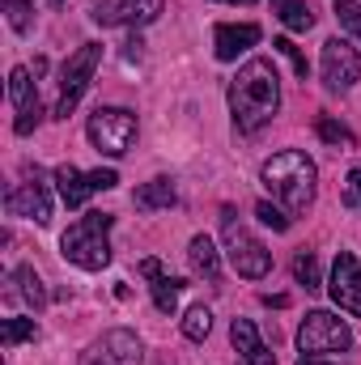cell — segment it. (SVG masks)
Wrapping results in <instances>:
<instances>
[{"label": "cell", "mask_w": 361, "mask_h": 365, "mask_svg": "<svg viewBox=\"0 0 361 365\" xmlns=\"http://www.w3.org/2000/svg\"><path fill=\"white\" fill-rule=\"evenodd\" d=\"M280 106V77H276V64L255 56L238 68V77L230 81V115H234V128L238 132H260L264 123H272Z\"/></svg>", "instance_id": "obj_1"}, {"label": "cell", "mask_w": 361, "mask_h": 365, "mask_svg": "<svg viewBox=\"0 0 361 365\" xmlns=\"http://www.w3.org/2000/svg\"><path fill=\"white\" fill-rule=\"evenodd\" d=\"M260 179H264V187H268L272 195L289 208V212H306V208H310V200H315L319 170H315V162H310L306 153L285 149V153H276V158L264 162Z\"/></svg>", "instance_id": "obj_2"}, {"label": "cell", "mask_w": 361, "mask_h": 365, "mask_svg": "<svg viewBox=\"0 0 361 365\" xmlns=\"http://www.w3.org/2000/svg\"><path fill=\"white\" fill-rule=\"evenodd\" d=\"M111 221H115L111 212H86L77 225H68L64 238H60L64 259L77 264V268H86V272H102L111 264V242H106Z\"/></svg>", "instance_id": "obj_3"}, {"label": "cell", "mask_w": 361, "mask_h": 365, "mask_svg": "<svg viewBox=\"0 0 361 365\" xmlns=\"http://www.w3.org/2000/svg\"><path fill=\"white\" fill-rule=\"evenodd\" d=\"M221 242H225V255H230V264H234V272L247 276V280H264L272 272V255L268 247L238 221V212L225 204L221 208Z\"/></svg>", "instance_id": "obj_4"}, {"label": "cell", "mask_w": 361, "mask_h": 365, "mask_svg": "<svg viewBox=\"0 0 361 365\" xmlns=\"http://www.w3.org/2000/svg\"><path fill=\"white\" fill-rule=\"evenodd\" d=\"M86 132H90L98 153L123 158L132 149V140H136V115L128 106H98L90 115V123H86Z\"/></svg>", "instance_id": "obj_5"}, {"label": "cell", "mask_w": 361, "mask_h": 365, "mask_svg": "<svg viewBox=\"0 0 361 365\" xmlns=\"http://www.w3.org/2000/svg\"><path fill=\"white\" fill-rule=\"evenodd\" d=\"M298 349L306 357H323V353H349L353 349V331L345 319L327 314V310H310L298 327Z\"/></svg>", "instance_id": "obj_6"}, {"label": "cell", "mask_w": 361, "mask_h": 365, "mask_svg": "<svg viewBox=\"0 0 361 365\" xmlns=\"http://www.w3.org/2000/svg\"><path fill=\"white\" fill-rule=\"evenodd\" d=\"M98 64H102V43H86V47H77V51L64 60V68H60V102H56V119H68V115H73V106L81 102V93L90 90Z\"/></svg>", "instance_id": "obj_7"}, {"label": "cell", "mask_w": 361, "mask_h": 365, "mask_svg": "<svg viewBox=\"0 0 361 365\" xmlns=\"http://www.w3.org/2000/svg\"><path fill=\"white\" fill-rule=\"evenodd\" d=\"M141 361H145V349H141L136 331H128V327L102 331L81 353V365H141Z\"/></svg>", "instance_id": "obj_8"}, {"label": "cell", "mask_w": 361, "mask_h": 365, "mask_svg": "<svg viewBox=\"0 0 361 365\" xmlns=\"http://www.w3.org/2000/svg\"><path fill=\"white\" fill-rule=\"evenodd\" d=\"M4 208H9V217H30L34 225H47L51 221V187L43 182V170H34L26 182H17L4 195Z\"/></svg>", "instance_id": "obj_9"}, {"label": "cell", "mask_w": 361, "mask_h": 365, "mask_svg": "<svg viewBox=\"0 0 361 365\" xmlns=\"http://www.w3.org/2000/svg\"><path fill=\"white\" fill-rule=\"evenodd\" d=\"M323 86L327 90H353L361 77V56L349 38H327L323 43Z\"/></svg>", "instance_id": "obj_10"}, {"label": "cell", "mask_w": 361, "mask_h": 365, "mask_svg": "<svg viewBox=\"0 0 361 365\" xmlns=\"http://www.w3.org/2000/svg\"><path fill=\"white\" fill-rule=\"evenodd\" d=\"M327 293H332V302H336L340 310H349V314L361 319V259L353 251H340V255H336Z\"/></svg>", "instance_id": "obj_11"}, {"label": "cell", "mask_w": 361, "mask_h": 365, "mask_svg": "<svg viewBox=\"0 0 361 365\" xmlns=\"http://www.w3.org/2000/svg\"><path fill=\"white\" fill-rule=\"evenodd\" d=\"M9 98L17 106V119H13V132L17 136H30L39 123H43V102H39V90L30 81V68H13L9 73Z\"/></svg>", "instance_id": "obj_12"}, {"label": "cell", "mask_w": 361, "mask_h": 365, "mask_svg": "<svg viewBox=\"0 0 361 365\" xmlns=\"http://www.w3.org/2000/svg\"><path fill=\"white\" fill-rule=\"evenodd\" d=\"M56 182H60L64 204H68V208H81L93 191H111V187L119 182V175H115V170H90V175H81V170L68 162V166L56 170Z\"/></svg>", "instance_id": "obj_13"}, {"label": "cell", "mask_w": 361, "mask_h": 365, "mask_svg": "<svg viewBox=\"0 0 361 365\" xmlns=\"http://www.w3.org/2000/svg\"><path fill=\"white\" fill-rule=\"evenodd\" d=\"M162 17V0H98L93 21L98 26H149Z\"/></svg>", "instance_id": "obj_14"}, {"label": "cell", "mask_w": 361, "mask_h": 365, "mask_svg": "<svg viewBox=\"0 0 361 365\" xmlns=\"http://www.w3.org/2000/svg\"><path fill=\"white\" fill-rule=\"evenodd\" d=\"M260 43V26L255 21H243V26H230V21H221L217 30H213V51H217V60H238L243 51H251Z\"/></svg>", "instance_id": "obj_15"}, {"label": "cell", "mask_w": 361, "mask_h": 365, "mask_svg": "<svg viewBox=\"0 0 361 365\" xmlns=\"http://www.w3.org/2000/svg\"><path fill=\"white\" fill-rule=\"evenodd\" d=\"M230 340H234L243 365H276V353L260 340V327H255L251 319H234V323H230Z\"/></svg>", "instance_id": "obj_16"}, {"label": "cell", "mask_w": 361, "mask_h": 365, "mask_svg": "<svg viewBox=\"0 0 361 365\" xmlns=\"http://www.w3.org/2000/svg\"><path fill=\"white\" fill-rule=\"evenodd\" d=\"M141 272H145L149 280H153V284H149V289H153V306H158L162 314H175V306H179V289H183V280L166 276L158 259H145V264H141Z\"/></svg>", "instance_id": "obj_17"}, {"label": "cell", "mask_w": 361, "mask_h": 365, "mask_svg": "<svg viewBox=\"0 0 361 365\" xmlns=\"http://www.w3.org/2000/svg\"><path fill=\"white\" fill-rule=\"evenodd\" d=\"M187 264H191V272H195V276H204L208 284H217V276H221V259H217L213 238L195 234V238H191V247H187Z\"/></svg>", "instance_id": "obj_18"}, {"label": "cell", "mask_w": 361, "mask_h": 365, "mask_svg": "<svg viewBox=\"0 0 361 365\" xmlns=\"http://www.w3.org/2000/svg\"><path fill=\"white\" fill-rule=\"evenodd\" d=\"M175 200H179V191H175V182H171V179L145 182V187H136V195H132V204H136L141 212H158V208H171Z\"/></svg>", "instance_id": "obj_19"}, {"label": "cell", "mask_w": 361, "mask_h": 365, "mask_svg": "<svg viewBox=\"0 0 361 365\" xmlns=\"http://www.w3.org/2000/svg\"><path fill=\"white\" fill-rule=\"evenodd\" d=\"M13 280H17V289H9V293H17L30 310H43V306H47V289H43V280H39L34 268H17Z\"/></svg>", "instance_id": "obj_20"}, {"label": "cell", "mask_w": 361, "mask_h": 365, "mask_svg": "<svg viewBox=\"0 0 361 365\" xmlns=\"http://www.w3.org/2000/svg\"><path fill=\"white\" fill-rule=\"evenodd\" d=\"M272 13H276L289 30H298V34L315 26V13H310V4H306V0H272Z\"/></svg>", "instance_id": "obj_21"}, {"label": "cell", "mask_w": 361, "mask_h": 365, "mask_svg": "<svg viewBox=\"0 0 361 365\" xmlns=\"http://www.w3.org/2000/svg\"><path fill=\"white\" fill-rule=\"evenodd\" d=\"M208 331H213V310H208V306H191V310L183 314V336L200 344Z\"/></svg>", "instance_id": "obj_22"}, {"label": "cell", "mask_w": 361, "mask_h": 365, "mask_svg": "<svg viewBox=\"0 0 361 365\" xmlns=\"http://www.w3.org/2000/svg\"><path fill=\"white\" fill-rule=\"evenodd\" d=\"M34 336H39L34 319H4V327H0V344L4 349H17L21 340H34Z\"/></svg>", "instance_id": "obj_23"}, {"label": "cell", "mask_w": 361, "mask_h": 365, "mask_svg": "<svg viewBox=\"0 0 361 365\" xmlns=\"http://www.w3.org/2000/svg\"><path fill=\"white\" fill-rule=\"evenodd\" d=\"M332 13H336V21H340L353 38H361V4H357V0H336V4H332Z\"/></svg>", "instance_id": "obj_24"}, {"label": "cell", "mask_w": 361, "mask_h": 365, "mask_svg": "<svg viewBox=\"0 0 361 365\" xmlns=\"http://www.w3.org/2000/svg\"><path fill=\"white\" fill-rule=\"evenodd\" d=\"M315 132H319V140H327V145H353V132L345 128V123H336V119H319L315 123Z\"/></svg>", "instance_id": "obj_25"}, {"label": "cell", "mask_w": 361, "mask_h": 365, "mask_svg": "<svg viewBox=\"0 0 361 365\" xmlns=\"http://www.w3.org/2000/svg\"><path fill=\"white\" fill-rule=\"evenodd\" d=\"M293 276H298V284H306V289H319V284H323L315 255H298V259H293Z\"/></svg>", "instance_id": "obj_26"}, {"label": "cell", "mask_w": 361, "mask_h": 365, "mask_svg": "<svg viewBox=\"0 0 361 365\" xmlns=\"http://www.w3.org/2000/svg\"><path fill=\"white\" fill-rule=\"evenodd\" d=\"M255 217H260L264 225H272L276 234H285V230H289V212H285V208H276L272 200H260V204H255Z\"/></svg>", "instance_id": "obj_27"}, {"label": "cell", "mask_w": 361, "mask_h": 365, "mask_svg": "<svg viewBox=\"0 0 361 365\" xmlns=\"http://www.w3.org/2000/svg\"><path fill=\"white\" fill-rule=\"evenodd\" d=\"M30 0H4V17H9V26L17 30V34H26L30 30Z\"/></svg>", "instance_id": "obj_28"}, {"label": "cell", "mask_w": 361, "mask_h": 365, "mask_svg": "<svg viewBox=\"0 0 361 365\" xmlns=\"http://www.w3.org/2000/svg\"><path fill=\"white\" fill-rule=\"evenodd\" d=\"M272 47H276V51H280V56H285V60L293 64V73H298V77L306 81V73H310V64H306V56H302V51L293 47V38H276Z\"/></svg>", "instance_id": "obj_29"}, {"label": "cell", "mask_w": 361, "mask_h": 365, "mask_svg": "<svg viewBox=\"0 0 361 365\" xmlns=\"http://www.w3.org/2000/svg\"><path fill=\"white\" fill-rule=\"evenodd\" d=\"M345 208L361 212V162L349 170V179H345Z\"/></svg>", "instance_id": "obj_30"}, {"label": "cell", "mask_w": 361, "mask_h": 365, "mask_svg": "<svg viewBox=\"0 0 361 365\" xmlns=\"http://www.w3.org/2000/svg\"><path fill=\"white\" fill-rule=\"evenodd\" d=\"M123 47H128L123 56H128V64H132V60H141V47H145V43H141V38H132V43H123Z\"/></svg>", "instance_id": "obj_31"}, {"label": "cell", "mask_w": 361, "mask_h": 365, "mask_svg": "<svg viewBox=\"0 0 361 365\" xmlns=\"http://www.w3.org/2000/svg\"><path fill=\"white\" fill-rule=\"evenodd\" d=\"M264 306H276V310H280V306H289V297H285V293H276V297H272V293H268V297H264Z\"/></svg>", "instance_id": "obj_32"}, {"label": "cell", "mask_w": 361, "mask_h": 365, "mask_svg": "<svg viewBox=\"0 0 361 365\" xmlns=\"http://www.w3.org/2000/svg\"><path fill=\"white\" fill-rule=\"evenodd\" d=\"M298 365H332V361H323V357H306V353H302V357H298Z\"/></svg>", "instance_id": "obj_33"}, {"label": "cell", "mask_w": 361, "mask_h": 365, "mask_svg": "<svg viewBox=\"0 0 361 365\" xmlns=\"http://www.w3.org/2000/svg\"><path fill=\"white\" fill-rule=\"evenodd\" d=\"M225 4H255V0H225Z\"/></svg>", "instance_id": "obj_34"}, {"label": "cell", "mask_w": 361, "mask_h": 365, "mask_svg": "<svg viewBox=\"0 0 361 365\" xmlns=\"http://www.w3.org/2000/svg\"><path fill=\"white\" fill-rule=\"evenodd\" d=\"M47 4H60V0H47Z\"/></svg>", "instance_id": "obj_35"}]
</instances>
